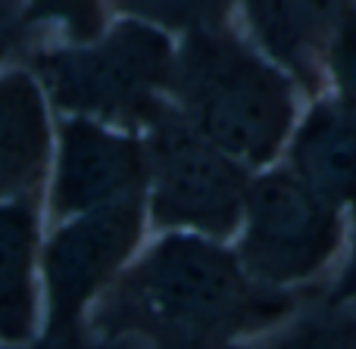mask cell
<instances>
[{"instance_id":"4fadbf2b","label":"cell","mask_w":356,"mask_h":349,"mask_svg":"<svg viewBox=\"0 0 356 349\" xmlns=\"http://www.w3.org/2000/svg\"><path fill=\"white\" fill-rule=\"evenodd\" d=\"M353 284V290H356V265H353V271H350V281H347V287Z\"/></svg>"},{"instance_id":"277c9868","label":"cell","mask_w":356,"mask_h":349,"mask_svg":"<svg viewBox=\"0 0 356 349\" xmlns=\"http://www.w3.org/2000/svg\"><path fill=\"white\" fill-rule=\"evenodd\" d=\"M147 144V212L163 231L228 240L241 231L253 169L216 147L169 103L141 128Z\"/></svg>"},{"instance_id":"7a4b0ae2","label":"cell","mask_w":356,"mask_h":349,"mask_svg":"<svg viewBox=\"0 0 356 349\" xmlns=\"http://www.w3.org/2000/svg\"><path fill=\"white\" fill-rule=\"evenodd\" d=\"M294 85L282 62L222 22L178 35L169 103L216 147L259 172L297 128Z\"/></svg>"},{"instance_id":"8fae6325","label":"cell","mask_w":356,"mask_h":349,"mask_svg":"<svg viewBox=\"0 0 356 349\" xmlns=\"http://www.w3.org/2000/svg\"><path fill=\"white\" fill-rule=\"evenodd\" d=\"M38 203L6 196L0 209V334L6 343H29L38 331Z\"/></svg>"},{"instance_id":"3957f363","label":"cell","mask_w":356,"mask_h":349,"mask_svg":"<svg viewBox=\"0 0 356 349\" xmlns=\"http://www.w3.org/2000/svg\"><path fill=\"white\" fill-rule=\"evenodd\" d=\"M175 47L169 28L125 16L94 37L41 50L31 69L66 116L141 131L169 97Z\"/></svg>"},{"instance_id":"30bf717a","label":"cell","mask_w":356,"mask_h":349,"mask_svg":"<svg viewBox=\"0 0 356 349\" xmlns=\"http://www.w3.org/2000/svg\"><path fill=\"white\" fill-rule=\"evenodd\" d=\"M47 91L29 69H6L0 81V194L38 196L50 169Z\"/></svg>"},{"instance_id":"6da1fadb","label":"cell","mask_w":356,"mask_h":349,"mask_svg":"<svg viewBox=\"0 0 356 349\" xmlns=\"http://www.w3.org/2000/svg\"><path fill=\"white\" fill-rule=\"evenodd\" d=\"M282 303L278 290L247 275L238 250L207 234L169 231L110 284L94 325L110 340L216 346L275 318Z\"/></svg>"},{"instance_id":"ba28073f","label":"cell","mask_w":356,"mask_h":349,"mask_svg":"<svg viewBox=\"0 0 356 349\" xmlns=\"http://www.w3.org/2000/svg\"><path fill=\"white\" fill-rule=\"evenodd\" d=\"M259 47L297 81L316 87L328 72V47L356 0H241Z\"/></svg>"},{"instance_id":"9c48e42d","label":"cell","mask_w":356,"mask_h":349,"mask_svg":"<svg viewBox=\"0 0 356 349\" xmlns=\"http://www.w3.org/2000/svg\"><path fill=\"white\" fill-rule=\"evenodd\" d=\"M288 166L316 194L356 209V100L334 91L316 100L288 141Z\"/></svg>"},{"instance_id":"52a82bcc","label":"cell","mask_w":356,"mask_h":349,"mask_svg":"<svg viewBox=\"0 0 356 349\" xmlns=\"http://www.w3.org/2000/svg\"><path fill=\"white\" fill-rule=\"evenodd\" d=\"M141 194L147 196V144L141 131L88 116L63 119L50 184L56 219Z\"/></svg>"},{"instance_id":"8992f818","label":"cell","mask_w":356,"mask_h":349,"mask_svg":"<svg viewBox=\"0 0 356 349\" xmlns=\"http://www.w3.org/2000/svg\"><path fill=\"white\" fill-rule=\"evenodd\" d=\"M147 215V196H125L63 219L50 234L41 253L44 343L75 340L85 315L135 259Z\"/></svg>"},{"instance_id":"7c38bea8","label":"cell","mask_w":356,"mask_h":349,"mask_svg":"<svg viewBox=\"0 0 356 349\" xmlns=\"http://www.w3.org/2000/svg\"><path fill=\"white\" fill-rule=\"evenodd\" d=\"M232 3L234 0H113L122 16L147 19L178 35L228 22Z\"/></svg>"},{"instance_id":"5b68a950","label":"cell","mask_w":356,"mask_h":349,"mask_svg":"<svg viewBox=\"0 0 356 349\" xmlns=\"http://www.w3.org/2000/svg\"><path fill=\"white\" fill-rule=\"evenodd\" d=\"M344 240V209L316 194L291 166L259 169L247 194L238 259L269 290L316 278Z\"/></svg>"}]
</instances>
